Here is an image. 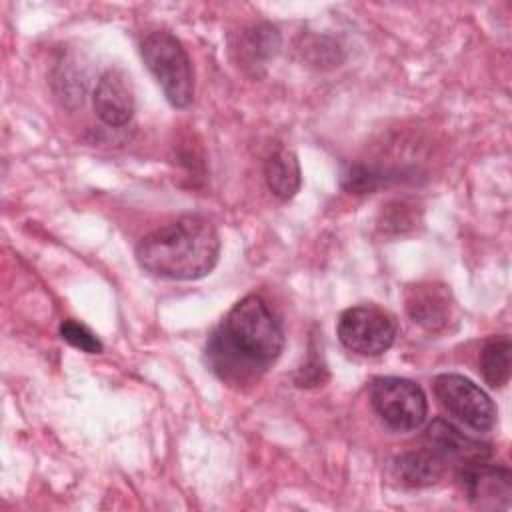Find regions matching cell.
<instances>
[{
	"instance_id": "cell-1",
	"label": "cell",
	"mask_w": 512,
	"mask_h": 512,
	"mask_svg": "<svg viewBox=\"0 0 512 512\" xmlns=\"http://www.w3.org/2000/svg\"><path fill=\"white\" fill-rule=\"evenodd\" d=\"M284 332L268 304L248 294L232 306L222 324L206 342V360L212 372L230 386L256 382L280 356Z\"/></svg>"
},
{
	"instance_id": "cell-2",
	"label": "cell",
	"mask_w": 512,
	"mask_h": 512,
	"mask_svg": "<svg viewBox=\"0 0 512 512\" xmlns=\"http://www.w3.org/2000/svg\"><path fill=\"white\" fill-rule=\"evenodd\" d=\"M220 256L216 228L202 216H182L146 234L136 246L142 270L166 280H198Z\"/></svg>"
},
{
	"instance_id": "cell-3",
	"label": "cell",
	"mask_w": 512,
	"mask_h": 512,
	"mask_svg": "<svg viewBox=\"0 0 512 512\" xmlns=\"http://www.w3.org/2000/svg\"><path fill=\"white\" fill-rule=\"evenodd\" d=\"M140 52L166 100L174 108H186L194 98V72L180 40L166 30H156L144 38Z\"/></svg>"
},
{
	"instance_id": "cell-4",
	"label": "cell",
	"mask_w": 512,
	"mask_h": 512,
	"mask_svg": "<svg viewBox=\"0 0 512 512\" xmlns=\"http://www.w3.org/2000/svg\"><path fill=\"white\" fill-rule=\"evenodd\" d=\"M370 402L378 418L394 432L418 430L428 414L424 390L398 376H380L370 384Z\"/></svg>"
},
{
	"instance_id": "cell-5",
	"label": "cell",
	"mask_w": 512,
	"mask_h": 512,
	"mask_svg": "<svg viewBox=\"0 0 512 512\" xmlns=\"http://www.w3.org/2000/svg\"><path fill=\"white\" fill-rule=\"evenodd\" d=\"M396 320L372 304L352 306L338 318L336 334L342 346L360 356L384 354L396 338Z\"/></svg>"
},
{
	"instance_id": "cell-6",
	"label": "cell",
	"mask_w": 512,
	"mask_h": 512,
	"mask_svg": "<svg viewBox=\"0 0 512 512\" xmlns=\"http://www.w3.org/2000/svg\"><path fill=\"white\" fill-rule=\"evenodd\" d=\"M434 392L440 404L462 424L476 432H488L496 424V406L492 398L470 378L462 374H438Z\"/></svg>"
},
{
	"instance_id": "cell-7",
	"label": "cell",
	"mask_w": 512,
	"mask_h": 512,
	"mask_svg": "<svg viewBox=\"0 0 512 512\" xmlns=\"http://www.w3.org/2000/svg\"><path fill=\"white\" fill-rule=\"evenodd\" d=\"M458 480L470 504L484 510L508 508L512 494L508 468L488 464L486 460H476L462 464Z\"/></svg>"
},
{
	"instance_id": "cell-8",
	"label": "cell",
	"mask_w": 512,
	"mask_h": 512,
	"mask_svg": "<svg viewBox=\"0 0 512 512\" xmlns=\"http://www.w3.org/2000/svg\"><path fill=\"white\" fill-rule=\"evenodd\" d=\"M136 108L130 76L120 68H108L94 88V112L106 126H124Z\"/></svg>"
},
{
	"instance_id": "cell-9",
	"label": "cell",
	"mask_w": 512,
	"mask_h": 512,
	"mask_svg": "<svg viewBox=\"0 0 512 512\" xmlns=\"http://www.w3.org/2000/svg\"><path fill=\"white\" fill-rule=\"evenodd\" d=\"M406 312L426 330H442L452 318V296L444 284L422 282L406 290Z\"/></svg>"
},
{
	"instance_id": "cell-10",
	"label": "cell",
	"mask_w": 512,
	"mask_h": 512,
	"mask_svg": "<svg viewBox=\"0 0 512 512\" xmlns=\"http://www.w3.org/2000/svg\"><path fill=\"white\" fill-rule=\"evenodd\" d=\"M426 448L436 452L444 462L446 460H458L460 464L486 460L490 456V450L486 444L466 436L460 432L454 424L436 418L428 430H426Z\"/></svg>"
},
{
	"instance_id": "cell-11",
	"label": "cell",
	"mask_w": 512,
	"mask_h": 512,
	"mask_svg": "<svg viewBox=\"0 0 512 512\" xmlns=\"http://www.w3.org/2000/svg\"><path fill=\"white\" fill-rule=\"evenodd\" d=\"M278 46H280L278 30L270 24H256L240 32L234 52H236L238 64L246 72L258 76V70L264 68L274 58V54L278 52Z\"/></svg>"
},
{
	"instance_id": "cell-12",
	"label": "cell",
	"mask_w": 512,
	"mask_h": 512,
	"mask_svg": "<svg viewBox=\"0 0 512 512\" xmlns=\"http://www.w3.org/2000/svg\"><path fill=\"white\" fill-rule=\"evenodd\" d=\"M444 464L446 462L430 448L410 450L394 458L392 472L400 484L408 488H424L436 484L442 478Z\"/></svg>"
},
{
	"instance_id": "cell-13",
	"label": "cell",
	"mask_w": 512,
	"mask_h": 512,
	"mask_svg": "<svg viewBox=\"0 0 512 512\" xmlns=\"http://www.w3.org/2000/svg\"><path fill=\"white\" fill-rule=\"evenodd\" d=\"M266 184L274 196L280 200H290L300 190V164L294 152L278 150L274 152L264 168Z\"/></svg>"
},
{
	"instance_id": "cell-14",
	"label": "cell",
	"mask_w": 512,
	"mask_h": 512,
	"mask_svg": "<svg viewBox=\"0 0 512 512\" xmlns=\"http://www.w3.org/2000/svg\"><path fill=\"white\" fill-rule=\"evenodd\" d=\"M480 374L490 388H502L510 378V338L492 336L478 358Z\"/></svg>"
},
{
	"instance_id": "cell-15",
	"label": "cell",
	"mask_w": 512,
	"mask_h": 512,
	"mask_svg": "<svg viewBox=\"0 0 512 512\" xmlns=\"http://www.w3.org/2000/svg\"><path fill=\"white\" fill-rule=\"evenodd\" d=\"M60 336L62 340H66L70 346L88 352V354H98L102 352V342L98 340V336L84 324L76 322V320H64L60 324Z\"/></svg>"
}]
</instances>
